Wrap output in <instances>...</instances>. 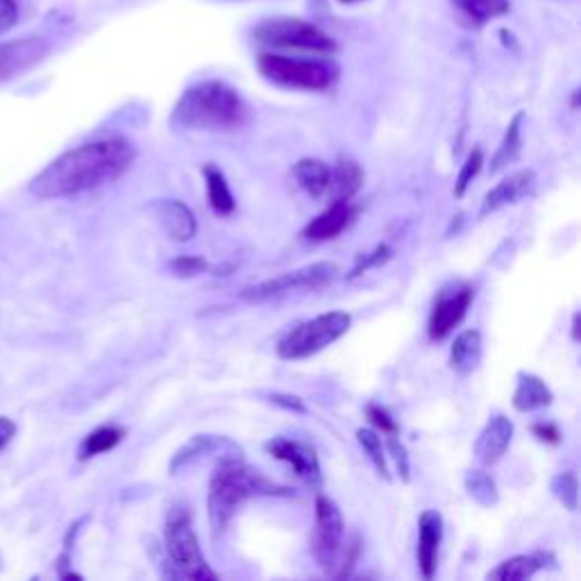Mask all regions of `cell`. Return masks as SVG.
Wrapping results in <instances>:
<instances>
[{
	"mask_svg": "<svg viewBox=\"0 0 581 581\" xmlns=\"http://www.w3.org/2000/svg\"><path fill=\"white\" fill-rule=\"evenodd\" d=\"M137 151L121 137L82 144L53 159L30 183V194L41 200L69 198L110 185L134 164Z\"/></svg>",
	"mask_w": 581,
	"mask_h": 581,
	"instance_id": "1",
	"label": "cell"
},
{
	"mask_svg": "<svg viewBox=\"0 0 581 581\" xmlns=\"http://www.w3.org/2000/svg\"><path fill=\"white\" fill-rule=\"evenodd\" d=\"M263 496H291V490L278 486L259 470L248 466L241 453H232L226 457H218V464L209 479V494H207V513L214 539L226 531L239 507L250 498Z\"/></svg>",
	"mask_w": 581,
	"mask_h": 581,
	"instance_id": "2",
	"label": "cell"
},
{
	"mask_svg": "<svg viewBox=\"0 0 581 581\" xmlns=\"http://www.w3.org/2000/svg\"><path fill=\"white\" fill-rule=\"evenodd\" d=\"M250 121V107L237 89L222 80H203L191 84L177 98L170 125L175 129L232 132Z\"/></svg>",
	"mask_w": 581,
	"mask_h": 581,
	"instance_id": "3",
	"label": "cell"
},
{
	"mask_svg": "<svg viewBox=\"0 0 581 581\" xmlns=\"http://www.w3.org/2000/svg\"><path fill=\"white\" fill-rule=\"evenodd\" d=\"M257 69L271 84L295 89V92H328L339 80V69L332 62L300 60L280 53H261Z\"/></svg>",
	"mask_w": 581,
	"mask_h": 581,
	"instance_id": "4",
	"label": "cell"
},
{
	"mask_svg": "<svg viewBox=\"0 0 581 581\" xmlns=\"http://www.w3.org/2000/svg\"><path fill=\"white\" fill-rule=\"evenodd\" d=\"M164 550L180 577L194 581H214L218 574L209 568L200 552L198 536L191 527V513L187 507H173L164 522Z\"/></svg>",
	"mask_w": 581,
	"mask_h": 581,
	"instance_id": "5",
	"label": "cell"
},
{
	"mask_svg": "<svg viewBox=\"0 0 581 581\" xmlns=\"http://www.w3.org/2000/svg\"><path fill=\"white\" fill-rule=\"evenodd\" d=\"M255 39L261 46L280 51H300L328 55L336 51V41L323 32L319 25L295 19V17H273L255 28Z\"/></svg>",
	"mask_w": 581,
	"mask_h": 581,
	"instance_id": "6",
	"label": "cell"
},
{
	"mask_svg": "<svg viewBox=\"0 0 581 581\" xmlns=\"http://www.w3.org/2000/svg\"><path fill=\"white\" fill-rule=\"evenodd\" d=\"M352 328V317L345 311H330V314H321L307 323H300L293 328L280 343H278V356L284 362H300L307 356H314L321 350L330 347L334 341L347 334Z\"/></svg>",
	"mask_w": 581,
	"mask_h": 581,
	"instance_id": "7",
	"label": "cell"
},
{
	"mask_svg": "<svg viewBox=\"0 0 581 581\" xmlns=\"http://www.w3.org/2000/svg\"><path fill=\"white\" fill-rule=\"evenodd\" d=\"M336 276H339V266L334 261H317L295 268V271L278 276L273 280L248 287L241 291V298L250 304L271 302L293 293H307V291H319L323 287H330L336 280Z\"/></svg>",
	"mask_w": 581,
	"mask_h": 581,
	"instance_id": "8",
	"label": "cell"
},
{
	"mask_svg": "<svg viewBox=\"0 0 581 581\" xmlns=\"http://www.w3.org/2000/svg\"><path fill=\"white\" fill-rule=\"evenodd\" d=\"M314 533H311V550L323 570H332L341 561L345 546V522L336 502L328 496H319L314 502Z\"/></svg>",
	"mask_w": 581,
	"mask_h": 581,
	"instance_id": "9",
	"label": "cell"
},
{
	"mask_svg": "<svg viewBox=\"0 0 581 581\" xmlns=\"http://www.w3.org/2000/svg\"><path fill=\"white\" fill-rule=\"evenodd\" d=\"M475 300V289L470 284H450L445 287L434 307H432V314H429V323H427V334L432 341H443L448 339L450 332L464 321V317L468 314V307Z\"/></svg>",
	"mask_w": 581,
	"mask_h": 581,
	"instance_id": "10",
	"label": "cell"
},
{
	"mask_svg": "<svg viewBox=\"0 0 581 581\" xmlns=\"http://www.w3.org/2000/svg\"><path fill=\"white\" fill-rule=\"evenodd\" d=\"M51 55L46 37H21L0 43V84L10 82Z\"/></svg>",
	"mask_w": 581,
	"mask_h": 581,
	"instance_id": "11",
	"label": "cell"
},
{
	"mask_svg": "<svg viewBox=\"0 0 581 581\" xmlns=\"http://www.w3.org/2000/svg\"><path fill=\"white\" fill-rule=\"evenodd\" d=\"M266 453L278 461H284L293 468V473L309 486L321 488L323 486V473H321V461L317 450L307 443L276 436L271 440H266Z\"/></svg>",
	"mask_w": 581,
	"mask_h": 581,
	"instance_id": "12",
	"label": "cell"
},
{
	"mask_svg": "<svg viewBox=\"0 0 581 581\" xmlns=\"http://www.w3.org/2000/svg\"><path fill=\"white\" fill-rule=\"evenodd\" d=\"M511 438H513V423L507 416L498 414L490 418L473 445V455L477 464L496 466L505 457L507 448L511 445Z\"/></svg>",
	"mask_w": 581,
	"mask_h": 581,
	"instance_id": "13",
	"label": "cell"
},
{
	"mask_svg": "<svg viewBox=\"0 0 581 581\" xmlns=\"http://www.w3.org/2000/svg\"><path fill=\"white\" fill-rule=\"evenodd\" d=\"M151 211L155 214L157 222L164 228V232L177 241V243H185L191 241L198 232V220L194 216V211L180 203V200H173V198H164V200H155L151 205Z\"/></svg>",
	"mask_w": 581,
	"mask_h": 581,
	"instance_id": "14",
	"label": "cell"
},
{
	"mask_svg": "<svg viewBox=\"0 0 581 581\" xmlns=\"http://www.w3.org/2000/svg\"><path fill=\"white\" fill-rule=\"evenodd\" d=\"M536 187V173L531 168H520L507 175L502 183H498L494 189H490L481 203L479 214L488 216L494 211H500L507 205H516L522 198H527Z\"/></svg>",
	"mask_w": 581,
	"mask_h": 581,
	"instance_id": "15",
	"label": "cell"
},
{
	"mask_svg": "<svg viewBox=\"0 0 581 581\" xmlns=\"http://www.w3.org/2000/svg\"><path fill=\"white\" fill-rule=\"evenodd\" d=\"M232 455V453H241L237 445L228 438L222 436H214V434H198L191 440H187L180 450H177L170 459V475L183 473L191 466H196L198 461L207 459V455Z\"/></svg>",
	"mask_w": 581,
	"mask_h": 581,
	"instance_id": "16",
	"label": "cell"
},
{
	"mask_svg": "<svg viewBox=\"0 0 581 581\" xmlns=\"http://www.w3.org/2000/svg\"><path fill=\"white\" fill-rule=\"evenodd\" d=\"M440 541H443V516L434 509L423 511L418 520V568L425 579H432L436 574Z\"/></svg>",
	"mask_w": 581,
	"mask_h": 581,
	"instance_id": "17",
	"label": "cell"
},
{
	"mask_svg": "<svg viewBox=\"0 0 581 581\" xmlns=\"http://www.w3.org/2000/svg\"><path fill=\"white\" fill-rule=\"evenodd\" d=\"M356 216V209L350 205V200H332V205L321 211L314 220L304 228V237L309 241H330L339 237Z\"/></svg>",
	"mask_w": 581,
	"mask_h": 581,
	"instance_id": "18",
	"label": "cell"
},
{
	"mask_svg": "<svg viewBox=\"0 0 581 581\" xmlns=\"http://www.w3.org/2000/svg\"><path fill=\"white\" fill-rule=\"evenodd\" d=\"M552 400H554V395H552L550 386L539 375H531V373L518 375V386H516V393L511 400V405L516 412H520V414L541 412V409L552 405Z\"/></svg>",
	"mask_w": 581,
	"mask_h": 581,
	"instance_id": "19",
	"label": "cell"
},
{
	"mask_svg": "<svg viewBox=\"0 0 581 581\" xmlns=\"http://www.w3.org/2000/svg\"><path fill=\"white\" fill-rule=\"evenodd\" d=\"M366 183V173L364 168L356 164L354 159L341 157L334 168H330V194L332 200H350L362 191Z\"/></svg>",
	"mask_w": 581,
	"mask_h": 581,
	"instance_id": "20",
	"label": "cell"
},
{
	"mask_svg": "<svg viewBox=\"0 0 581 581\" xmlns=\"http://www.w3.org/2000/svg\"><path fill=\"white\" fill-rule=\"evenodd\" d=\"M481 332L479 330H466L461 332L453 347H450V369L461 375L468 377L470 373L477 371L479 362H481Z\"/></svg>",
	"mask_w": 581,
	"mask_h": 581,
	"instance_id": "21",
	"label": "cell"
},
{
	"mask_svg": "<svg viewBox=\"0 0 581 581\" xmlns=\"http://www.w3.org/2000/svg\"><path fill=\"white\" fill-rule=\"evenodd\" d=\"M293 177L298 187L311 198H321L330 189V166L323 159L304 157L293 166Z\"/></svg>",
	"mask_w": 581,
	"mask_h": 581,
	"instance_id": "22",
	"label": "cell"
},
{
	"mask_svg": "<svg viewBox=\"0 0 581 581\" xmlns=\"http://www.w3.org/2000/svg\"><path fill=\"white\" fill-rule=\"evenodd\" d=\"M455 10L470 23V25H486L505 14H509V0H450Z\"/></svg>",
	"mask_w": 581,
	"mask_h": 581,
	"instance_id": "23",
	"label": "cell"
},
{
	"mask_svg": "<svg viewBox=\"0 0 581 581\" xmlns=\"http://www.w3.org/2000/svg\"><path fill=\"white\" fill-rule=\"evenodd\" d=\"M205 173V183H207V198H209V205L216 214L220 216H230L237 207V200L230 191V185L226 180V175H222V170L214 164H207L203 168Z\"/></svg>",
	"mask_w": 581,
	"mask_h": 581,
	"instance_id": "24",
	"label": "cell"
},
{
	"mask_svg": "<svg viewBox=\"0 0 581 581\" xmlns=\"http://www.w3.org/2000/svg\"><path fill=\"white\" fill-rule=\"evenodd\" d=\"M522 121H525V114H522V112H518V114L511 118V123H509V127H507V132H505V139H502V144H500L498 153H496V157L490 159V166H488L490 175L500 173L502 168H507L509 164H513V162L518 159V155H520V151H522Z\"/></svg>",
	"mask_w": 581,
	"mask_h": 581,
	"instance_id": "25",
	"label": "cell"
},
{
	"mask_svg": "<svg viewBox=\"0 0 581 581\" xmlns=\"http://www.w3.org/2000/svg\"><path fill=\"white\" fill-rule=\"evenodd\" d=\"M123 438H125V429L118 425L98 427L92 434L84 436V440L80 445V459H92V457L105 455V453L114 450Z\"/></svg>",
	"mask_w": 581,
	"mask_h": 581,
	"instance_id": "26",
	"label": "cell"
},
{
	"mask_svg": "<svg viewBox=\"0 0 581 581\" xmlns=\"http://www.w3.org/2000/svg\"><path fill=\"white\" fill-rule=\"evenodd\" d=\"M543 568L541 557H511L507 561H502L498 568L490 570L486 574V579H494V581H525L531 579L536 572Z\"/></svg>",
	"mask_w": 581,
	"mask_h": 581,
	"instance_id": "27",
	"label": "cell"
},
{
	"mask_svg": "<svg viewBox=\"0 0 581 581\" xmlns=\"http://www.w3.org/2000/svg\"><path fill=\"white\" fill-rule=\"evenodd\" d=\"M466 484V490L468 496L484 509H490L496 507L498 500H500V494H498V484L496 479L490 477L486 470H470L464 479Z\"/></svg>",
	"mask_w": 581,
	"mask_h": 581,
	"instance_id": "28",
	"label": "cell"
},
{
	"mask_svg": "<svg viewBox=\"0 0 581 581\" xmlns=\"http://www.w3.org/2000/svg\"><path fill=\"white\" fill-rule=\"evenodd\" d=\"M356 440L364 448V453L369 455V459L373 461L377 475L384 481H391V473H388V461H386V450H384V443L382 436L375 429H356Z\"/></svg>",
	"mask_w": 581,
	"mask_h": 581,
	"instance_id": "29",
	"label": "cell"
},
{
	"mask_svg": "<svg viewBox=\"0 0 581 581\" xmlns=\"http://www.w3.org/2000/svg\"><path fill=\"white\" fill-rule=\"evenodd\" d=\"M552 494L554 498L570 511L577 509L579 505V481L574 473H559L552 479Z\"/></svg>",
	"mask_w": 581,
	"mask_h": 581,
	"instance_id": "30",
	"label": "cell"
},
{
	"mask_svg": "<svg viewBox=\"0 0 581 581\" xmlns=\"http://www.w3.org/2000/svg\"><path fill=\"white\" fill-rule=\"evenodd\" d=\"M481 166H484V151L481 148H473V153L468 155L466 164L461 166L459 177H457V183H455V198H464L466 196L470 183L479 175Z\"/></svg>",
	"mask_w": 581,
	"mask_h": 581,
	"instance_id": "31",
	"label": "cell"
},
{
	"mask_svg": "<svg viewBox=\"0 0 581 581\" xmlns=\"http://www.w3.org/2000/svg\"><path fill=\"white\" fill-rule=\"evenodd\" d=\"M207 268H209V261L196 255H183L170 261V273H175L177 278H198L207 273Z\"/></svg>",
	"mask_w": 581,
	"mask_h": 581,
	"instance_id": "32",
	"label": "cell"
},
{
	"mask_svg": "<svg viewBox=\"0 0 581 581\" xmlns=\"http://www.w3.org/2000/svg\"><path fill=\"white\" fill-rule=\"evenodd\" d=\"M388 259H391V248H388L386 243H380V246H377L373 252H369V255H362L360 259H356V263H354V268H352V271H350L347 280H354V278L364 276L366 271H371V268H377V266L386 263Z\"/></svg>",
	"mask_w": 581,
	"mask_h": 581,
	"instance_id": "33",
	"label": "cell"
},
{
	"mask_svg": "<svg viewBox=\"0 0 581 581\" xmlns=\"http://www.w3.org/2000/svg\"><path fill=\"white\" fill-rule=\"evenodd\" d=\"M386 445H388V453L391 457L395 459V466H397V473L402 477V481H409V457H407V450L405 445H402L395 434H386Z\"/></svg>",
	"mask_w": 581,
	"mask_h": 581,
	"instance_id": "34",
	"label": "cell"
},
{
	"mask_svg": "<svg viewBox=\"0 0 581 581\" xmlns=\"http://www.w3.org/2000/svg\"><path fill=\"white\" fill-rule=\"evenodd\" d=\"M19 23L17 0H0V34L10 32Z\"/></svg>",
	"mask_w": 581,
	"mask_h": 581,
	"instance_id": "35",
	"label": "cell"
},
{
	"mask_svg": "<svg viewBox=\"0 0 581 581\" xmlns=\"http://www.w3.org/2000/svg\"><path fill=\"white\" fill-rule=\"evenodd\" d=\"M366 416H369V421H371L377 429H382V434H397L395 421H393L382 407L369 405V407H366Z\"/></svg>",
	"mask_w": 581,
	"mask_h": 581,
	"instance_id": "36",
	"label": "cell"
},
{
	"mask_svg": "<svg viewBox=\"0 0 581 581\" xmlns=\"http://www.w3.org/2000/svg\"><path fill=\"white\" fill-rule=\"evenodd\" d=\"M268 400L273 402V405L287 409V412H293V414H307V407L304 402L298 397V395H287V393H271L268 395Z\"/></svg>",
	"mask_w": 581,
	"mask_h": 581,
	"instance_id": "37",
	"label": "cell"
},
{
	"mask_svg": "<svg viewBox=\"0 0 581 581\" xmlns=\"http://www.w3.org/2000/svg\"><path fill=\"white\" fill-rule=\"evenodd\" d=\"M531 432H533L536 438L543 440V443H550V445H559L561 443V432H559V427L554 423H536L531 427Z\"/></svg>",
	"mask_w": 581,
	"mask_h": 581,
	"instance_id": "38",
	"label": "cell"
},
{
	"mask_svg": "<svg viewBox=\"0 0 581 581\" xmlns=\"http://www.w3.org/2000/svg\"><path fill=\"white\" fill-rule=\"evenodd\" d=\"M14 434H17V423L6 418V416H0V450L8 448L10 440L14 438Z\"/></svg>",
	"mask_w": 581,
	"mask_h": 581,
	"instance_id": "39",
	"label": "cell"
},
{
	"mask_svg": "<svg viewBox=\"0 0 581 581\" xmlns=\"http://www.w3.org/2000/svg\"><path fill=\"white\" fill-rule=\"evenodd\" d=\"M579 325H581V314L577 311V314L572 317V341H574V343L581 341V336H579Z\"/></svg>",
	"mask_w": 581,
	"mask_h": 581,
	"instance_id": "40",
	"label": "cell"
},
{
	"mask_svg": "<svg viewBox=\"0 0 581 581\" xmlns=\"http://www.w3.org/2000/svg\"><path fill=\"white\" fill-rule=\"evenodd\" d=\"M341 6H356V3H364V0H339Z\"/></svg>",
	"mask_w": 581,
	"mask_h": 581,
	"instance_id": "41",
	"label": "cell"
},
{
	"mask_svg": "<svg viewBox=\"0 0 581 581\" xmlns=\"http://www.w3.org/2000/svg\"><path fill=\"white\" fill-rule=\"evenodd\" d=\"M577 107H579V105H577V92H574V94H572V110H577Z\"/></svg>",
	"mask_w": 581,
	"mask_h": 581,
	"instance_id": "42",
	"label": "cell"
}]
</instances>
